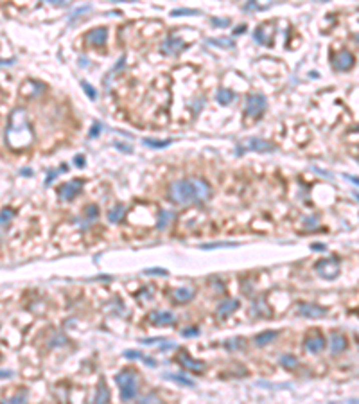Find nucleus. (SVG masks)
I'll use <instances>...</instances> for the list:
<instances>
[{
	"label": "nucleus",
	"instance_id": "1",
	"mask_svg": "<svg viewBox=\"0 0 359 404\" xmlns=\"http://www.w3.org/2000/svg\"><path fill=\"white\" fill-rule=\"evenodd\" d=\"M6 142L11 149H26L33 142V131H31L27 113L22 108H15L9 115V124L6 128Z\"/></svg>",
	"mask_w": 359,
	"mask_h": 404
},
{
	"label": "nucleus",
	"instance_id": "2",
	"mask_svg": "<svg viewBox=\"0 0 359 404\" xmlns=\"http://www.w3.org/2000/svg\"><path fill=\"white\" fill-rule=\"evenodd\" d=\"M167 196L172 203L182 207H187L191 203H196V192H194V185L189 180H178L174 183L169 185V190H167Z\"/></svg>",
	"mask_w": 359,
	"mask_h": 404
},
{
	"label": "nucleus",
	"instance_id": "3",
	"mask_svg": "<svg viewBox=\"0 0 359 404\" xmlns=\"http://www.w3.org/2000/svg\"><path fill=\"white\" fill-rule=\"evenodd\" d=\"M115 383L120 388V399L131 400L137 397V375L133 370H122L115 375Z\"/></svg>",
	"mask_w": 359,
	"mask_h": 404
},
{
	"label": "nucleus",
	"instance_id": "4",
	"mask_svg": "<svg viewBox=\"0 0 359 404\" xmlns=\"http://www.w3.org/2000/svg\"><path fill=\"white\" fill-rule=\"evenodd\" d=\"M316 273L325 280H334L338 279L339 275V259L338 257H329V259H321L314 264Z\"/></svg>",
	"mask_w": 359,
	"mask_h": 404
},
{
	"label": "nucleus",
	"instance_id": "5",
	"mask_svg": "<svg viewBox=\"0 0 359 404\" xmlns=\"http://www.w3.org/2000/svg\"><path fill=\"white\" fill-rule=\"evenodd\" d=\"M266 110V97L262 94H253L246 101V108H244V115L246 119H259Z\"/></svg>",
	"mask_w": 359,
	"mask_h": 404
},
{
	"label": "nucleus",
	"instance_id": "6",
	"mask_svg": "<svg viewBox=\"0 0 359 404\" xmlns=\"http://www.w3.org/2000/svg\"><path fill=\"white\" fill-rule=\"evenodd\" d=\"M327 341H325V336L321 332H318V329H312V332H309L305 336V341H304V347L307 352L311 354H318L320 350H323Z\"/></svg>",
	"mask_w": 359,
	"mask_h": 404
},
{
	"label": "nucleus",
	"instance_id": "7",
	"mask_svg": "<svg viewBox=\"0 0 359 404\" xmlns=\"http://www.w3.org/2000/svg\"><path fill=\"white\" fill-rule=\"evenodd\" d=\"M296 311L304 318H323L325 314L329 313L327 307H321V305L312 304V302H302V304H298V309Z\"/></svg>",
	"mask_w": 359,
	"mask_h": 404
},
{
	"label": "nucleus",
	"instance_id": "8",
	"mask_svg": "<svg viewBox=\"0 0 359 404\" xmlns=\"http://www.w3.org/2000/svg\"><path fill=\"white\" fill-rule=\"evenodd\" d=\"M178 363L182 366H184L185 370H189V372H194V374H201V372H205V368H207V365L203 361H200V359H194V357H191L189 356L185 350H180V354H178Z\"/></svg>",
	"mask_w": 359,
	"mask_h": 404
},
{
	"label": "nucleus",
	"instance_id": "9",
	"mask_svg": "<svg viewBox=\"0 0 359 404\" xmlns=\"http://www.w3.org/2000/svg\"><path fill=\"white\" fill-rule=\"evenodd\" d=\"M83 183H85L83 180H72V181H69V183H63L60 189H58L60 198L63 199V201H72L77 194L81 192Z\"/></svg>",
	"mask_w": 359,
	"mask_h": 404
},
{
	"label": "nucleus",
	"instance_id": "10",
	"mask_svg": "<svg viewBox=\"0 0 359 404\" xmlns=\"http://www.w3.org/2000/svg\"><path fill=\"white\" fill-rule=\"evenodd\" d=\"M187 49V43L184 40L174 38V36H169L165 42L162 43V47H160V52L165 54V56H176L180 52H184Z\"/></svg>",
	"mask_w": 359,
	"mask_h": 404
},
{
	"label": "nucleus",
	"instance_id": "11",
	"mask_svg": "<svg viewBox=\"0 0 359 404\" xmlns=\"http://www.w3.org/2000/svg\"><path fill=\"white\" fill-rule=\"evenodd\" d=\"M355 60H354V54L348 51H341L336 54V58L332 60V67L339 72H345V70H350L354 67Z\"/></svg>",
	"mask_w": 359,
	"mask_h": 404
},
{
	"label": "nucleus",
	"instance_id": "12",
	"mask_svg": "<svg viewBox=\"0 0 359 404\" xmlns=\"http://www.w3.org/2000/svg\"><path fill=\"white\" fill-rule=\"evenodd\" d=\"M149 322L153 323V325L163 327V325H172V323L176 322V318H174V314L169 313V311H153V313L149 314Z\"/></svg>",
	"mask_w": 359,
	"mask_h": 404
},
{
	"label": "nucleus",
	"instance_id": "13",
	"mask_svg": "<svg viewBox=\"0 0 359 404\" xmlns=\"http://www.w3.org/2000/svg\"><path fill=\"white\" fill-rule=\"evenodd\" d=\"M106 38H108V31L104 29V27H97V29L90 31L88 35L85 36L86 42H88L90 45H95V47L104 45V43H106Z\"/></svg>",
	"mask_w": 359,
	"mask_h": 404
},
{
	"label": "nucleus",
	"instance_id": "14",
	"mask_svg": "<svg viewBox=\"0 0 359 404\" xmlns=\"http://www.w3.org/2000/svg\"><path fill=\"white\" fill-rule=\"evenodd\" d=\"M241 307V302L239 300H223L221 304L218 305V309H216V313H218L219 318H227V316H230L232 313H235V311Z\"/></svg>",
	"mask_w": 359,
	"mask_h": 404
},
{
	"label": "nucleus",
	"instance_id": "15",
	"mask_svg": "<svg viewBox=\"0 0 359 404\" xmlns=\"http://www.w3.org/2000/svg\"><path fill=\"white\" fill-rule=\"evenodd\" d=\"M246 147L252 151H259V153H271V151H275L277 147L271 144V142L268 140H262V138H250L248 144H246Z\"/></svg>",
	"mask_w": 359,
	"mask_h": 404
},
{
	"label": "nucleus",
	"instance_id": "16",
	"mask_svg": "<svg viewBox=\"0 0 359 404\" xmlns=\"http://www.w3.org/2000/svg\"><path fill=\"white\" fill-rule=\"evenodd\" d=\"M346 345H348V341H346V338L341 332H332V334H330V352L332 354L343 352L346 348Z\"/></svg>",
	"mask_w": 359,
	"mask_h": 404
},
{
	"label": "nucleus",
	"instance_id": "17",
	"mask_svg": "<svg viewBox=\"0 0 359 404\" xmlns=\"http://www.w3.org/2000/svg\"><path fill=\"white\" fill-rule=\"evenodd\" d=\"M194 295H196V291L193 288H178L172 293V300H174V304H187V302L193 300Z\"/></svg>",
	"mask_w": 359,
	"mask_h": 404
},
{
	"label": "nucleus",
	"instance_id": "18",
	"mask_svg": "<svg viewBox=\"0 0 359 404\" xmlns=\"http://www.w3.org/2000/svg\"><path fill=\"white\" fill-rule=\"evenodd\" d=\"M234 99H235V92L228 90V88H219V90L216 92V101H218L219 104H223V106H228Z\"/></svg>",
	"mask_w": 359,
	"mask_h": 404
},
{
	"label": "nucleus",
	"instance_id": "19",
	"mask_svg": "<svg viewBox=\"0 0 359 404\" xmlns=\"http://www.w3.org/2000/svg\"><path fill=\"white\" fill-rule=\"evenodd\" d=\"M277 336H278L277 331H266V332H261V334H257L255 338H253V341H255L257 347H264V345L271 343Z\"/></svg>",
	"mask_w": 359,
	"mask_h": 404
},
{
	"label": "nucleus",
	"instance_id": "20",
	"mask_svg": "<svg viewBox=\"0 0 359 404\" xmlns=\"http://www.w3.org/2000/svg\"><path fill=\"white\" fill-rule=\"evenodd\" d=\"M124 212H126V207L122 205V203H117V205L113 207V209H110V212H108L110 223H120L122 218H124Z\"/></svg>",
	"mask_w": 359,
	"mask_h": 404
},
{
	"label": "nucleus",
	"instance_id": "21",
	"mask_svg": "<svg viewBox=\"0 0 359 404\" xmlns=\"http://www.w3.org/2000/svg\"><path fill=\"white\" fill-rule=\"evenodd\" d=\"M95 402H108L110 400V391L106 388V383H104V379L99 381V386H97V393L94 397Z\"/></svg>",
	"mask_w": 359,
	"mask_h": 404
},
{
	"label": "nucleus",
	"instance_id": "22",
	"mask_svg": "<svg viewBox=\"0 0 359 404\" xmlns=\"http://www.w3.org/2000/svg\"><path fill=\"white\" fill-rule=\"evenodd\" d=\"M269 6H271L269 0H250L248 4L244 6V9H246V11H250V9H252V11H262V9L269 8Z\"/></svg>",
	"mask_w": 359,
	"mask_h": 404
},
{
	"label": "nucleus",
	"instance_id": "23",
	"mask_svg": "<svg viewBox=\"0 0 359 404\" xmlns=\"http://www.w3.org/2000/svg\"><path fill=\"white\" fill-rule=\"evenodd\" d=\"M147 147H153V149H163V147H167L169 144H171V138H167V140H156V138H144L142 140Z\"/></svg>",
	"mask_w": 359,
	"mask_h": 404
},
{
	"label": "nucleus",
	"instance_id": "24",
	"mask_svg": "<svg viewBox=\"0 0 359 404\" xmlns=\"http://www.w3.org/2000/svg\"><path fill=\"white\" fill-rule=\"evenodd\" d=\"M165 379H169V381H174V383L178 384H184V386H194V381L193 379L185 377V375H178V374H165L163 375Z\"/></svg>",
	"mask_w": 359,
	"mask_h": 404
},
{
	"label": "nucleus",
	"instance_id": "25",
	"mask_svg": "<svg viewBox=\"0 0 359 404\" xmlns=\"http://www.w3.org/2000/svg\"><path fill=\"white\" fill-rule=\"evenodd\" d=\"M172 212H169V211H160V216H158V223H156V228L158 230H163L165 227H169V223H171V220H172Z\"/></svg>",
	"mask_w": 359,
	"mask_h": 404
},
{
	"label": "nucleus",
	"instance_id": "26",
	"mask_svg": "<svg viewBox=\"0 0 359 404\" xmlns=\"http://www.w3.org/2000/svg\"><path fill=\"white\" fill-rule=\"evenodd\" d=\"M278 361H280V365L284 366V368H295V366H298V359H296L295 356H291V354H284V356L278 357Z\"/></svg>",
	"mask_w": 359,
	"mask_h": 404
},
{
	"label": "nucleus",
	"instance_id": "27",
	"mask_svg": "<svg viewBox=\"0 0 359 404\" xmlns=\"http://www.w3.org/2000/svg\"><path fill=\"white\" fill-rule=\"evenodd\" d=\"M207 43H210V45H216V47H225V49H232L234 47V42L228 38H209L207 40Z\"/></svg>",
	"mask_w": 359,
	"mask_h": 404
},
{
	"label": "nucleus",
	"instance_id": "28",
	"mask_svg": "<svg viewBox=\"0 0 359 404\" xmlns=\"http://www.w3.org/2000/svg\"><path fill=\"white\" fill-rule=\"evenodd\" d=\"M253 40H255L257 43H261V45H266V43L269 45V42H271V40L266 36L264 27H259V29H255V33H253Z\"/></svg>",
	"mask_w": 359,
	"mask_h": 404
},
{
	"label": "nucleus",
	"instance_id": "29",
	"mask_svg": "<svg viewBox=\"0 0 359 404\" xmlns=\"http://www.w3.org/2000/svg\"><path fill=\"white\" fill-rule=\"evenodd\" d=\"M191 15H200L198 9H189V8H180V9H172L171 17H191Z\"/></svg>",
	"mask_w": 359,
	"mask_h": 404
},
{
	"label": "nucleus",
	"instance_id": "30",
	"mask_svg": "<svg viewBox=\"0 0 359 404\" xmlns=\"http://www.w3.org/2000/svg\"><path fill=\"white\" fill-rule=\"evenodd\" d=\"M85 216L88 221H95L99 216V207L97 205H86L85 207Z\"/></svg>",
	"mask_w": 359,
	"mask_h": 404
},
{
	"label": "nucleus",
	"instance_id": "31",
	"mask_svg": "<svg viewBox=\"0 0 359 404\" xmlns=\"http://www.w3.org/2000/svg\"><path fill=\"white\" fill-rule=\"evenodd\" d=\"M81 86H83V90H85V94L88 95V99H92V101L97 99V90H95L94 86L90 85L88 81H85V79H83V81H81Z\"/></svg>",
	"mask_w": 359,
	"mask_h": 404
},
{
	"label": "nucleus",
	"instance_id": "32",
	"mask_svg": "<svg viewBox=\"0 0 359 404\" xmlns=\"http://www.w3.org/2000/svg\"><path fill=\"white\" fill-rule=\"evenodd\" d=\"M243 343H244L243 338H234V340H228L227 343H225V347H227L228 350H235V348H243Z\"/></svg>",
	"mask_w": 359,
	"mask_h": 404
},
{
	"label": "nucleus",
	"instance_id": "33",
	"mask_svg": "<svg viewBox=\"0 0 359 404\" xmlns=\"http://www.w3.org/2000/svg\"><path fill=\"white\" fill-rule=\"evenodd\" d=\"M144 273H147V275H162V277H167V273H169V271L163 270V268H149V270H144Z\"/></svg>",
	"mask_w": 359,
	"mask_h": 404
},
{
	"label": "nucleus",
	"instance_id": "34",
	"mask_svg": "<svg viewBox=\"0 0 359 404\" xmlns=\"http://www.w3.org/2000/svg\"><path fill=\"white\" fill-rule=\"evenodd\" d=\"M124 357H128V359H144V354L140 350H124Z\"/></svg>",
	"mask_w": 359,
	"mask_h": 404
},
{
	"label": "nucleus",
	"instance_id": "35",
	"mask_svg": "<svg viewBox=\"0 0 359 404\" xmlns=\"http://www.w3.org/2000/svg\"><path fill=\"white\" fill-rule=\"evenodd\" d=\"M212 24L214 26H219V27H228L230 26V18H212Z\"/></svg>",
	"mask_w": 359,
	"mask_h": 404
},
{
	"label": "nucleus",
	"instance_id": "36",
	"mask_svg": "<svg viewBox=\"0 0 359 404\" xmlns=\"http://www.w3.org/2000/svg\"><path fill=\"white\" fill-rule=\"evenodd\" d=\"M99 133H101V122H94L92 129H90V137L95 138V137H99Z\"/></svg>",
	"mask_w": 359,
	"mask_h": 404
},
{
	"label": "nucleus",
	"instance_id": "37",
	"mask_svg": "<svg viewBox=\"0 0 359 404\" xmlns=\"http://www.w3.org/2000/svg\"><path fill=\"white\" fill-rule=\"evenodd\" d=\"M11 221V211H8V209H4L2 211V227H8V223Z\"/></svg>",
	"mask_w": 359,
	"mask_h": 404
},
{
	"label": "nucleus",
	"instance_id": "38",
	"mask_svg": "<svg viewBox=\"0 0 359 404\" xmlns=\"http://www.w3.org/2000/svg\"><path fill=\"white\" fill-rule=\"evenodd\" d=\"M182 334H184L185 338H193V336H198V334H200V331H198L196 327H189V329H185V331L182 332Z\"/></svg>",
	"mask_w": 359,
	"mask_h": 404
},
{
	"label": "nucleus",
	"instance_id": "39",
	"mask_svg": "<svg viewBox=\"0 0 359 404\" xmlns=\"http://www.w3.org/2000/svg\"><path fill=\"white\" fill-rule=\"evenodd\" d=\"M85 11H90V6H83V8L76 9V11H72V15H70V20H74L76 17H79L81 13H85Z\"/></svg>",
	"mask_w": 359,
	"mask_h": 404
},
{
	"label": "nucleus",
	"instance_id": "40",
	"mask_svg": "<svg viewBox=\"0 0 359 404\" xmlns=\"http://www.w3.org/2000/svg\"><path fill=\"white\" fill-rule=\"evenodd\" d=\"M221 246H235V243H218V245H209V246H203V248H221Z\"/></svg>",
	"mask_w": 359,
	"mask_h": 404
},
{
	"label": "nucleus",
	"instance_id": "41",
	"mask_svg": "<svg viewBox=\"0 0 359 404\" xmlns=\"http://www.w3.org/2000/svg\"><path fill=\"white\" fill-rule=\"evenodd\" d=\"M47 4H51V6H58V8H61V6H65L67 4V0H45Z\"/></svg>",
	"mask_w": 359,
	"mask_h": 404
},
{
	"label": "nucleus",
	"instance_id": "42",
	"mask_svg": "<svg viewBox=\"0 0 359 404\" xmlns=\"http://www.w3.org/2000/svg\"><path fill=\"white\" fill-rule=\"evenodd\" d=\"M74 162H76L77 167H85V156H83V155H77Z\"/></svg>",
	"mask_w": 359,
	"mask_h": 404
},
{
	"label": "nucleus",
	"instance_id": "43",
	"mask_svg": "<svg viewBox=\"0 0 359 404\" xmlns=\"http://www.w3.org/2000/svg\"><path fill=\"white\" fill-rule=\"evenodd\" d=\"M156 341H162V338H142L140 343H156Z\"/></svg>",
	"mask_w": 359,
	"mask_h": 404
},
{
	"label": "nucleus",
	"instance_id": "44",
	"mask_svg": "<svg viewBox=\"0 0 359 404\" xmlns=\"http://www.w3.org/2000/svg\"><path fill=\"white\" fill-rule=\"evenodd\" d=\"M311 248L314 250V252H321V250H323V252H325V245H320V243H316V245H312Z\"/></svg>",
	"mask_w": 359,
	"mask_h": 404
},
{
	"label": "nucleus",
	"instance_id": "45",
	"mask_svg": "<svg viewBox=\"0 0 359 404\" xmlns=\"http://www.w3.org/2000/svg\"><path fill=\"white\" fill-rule=\"evenodd\" d=\"M56 174H58V172H56V171H51V172H49V176H47V180H45V183H51V181L56 178Z\"/></svg>",
	"mask_w": 359,
	"mask_h": 404
},
{
	"label": "nucleus",
	"instance_id": "46",
	"mask_svg": "<svg viewBox=\"0 0 359 404\" xmlns=\"http://www.w3.org/2000/svg\"><path fill=\"white\" fill-rule=\"evenodd\" d=\"M345 178L348 181H352V183H355V185H359V178H355V176H348V174H345Z\"/></svg>",
	"mask_w": 359,
	"mask_h": 404
},
{
	"label": "nucleus",
	"instance_id": "47",
	"mask_svg": "<svg viewBox=\"0 0 359 404\" xmlns=\"http://www.w3.org/2000/svg\"><path fill=\"white\" fill-rule=\"evenodd\" d=\"M144 363H145V365H149V366H156V363H154L153 359H151V357H145V356H144Z\"/></svg>",
	"mask_w": 359,
	"mask_h": 404
},
{
	"label": "nucleus",
	"instance_id": "48",
	"mask_svg": "<svg viewBox=\"0 0 359 404\" xmlns=\"http://www.w3.org/2000/svg\"><path fill=\"white\" fill-rule=\"evenodd\" d=\"M244 29H246V26H241L239 29H235V35H243V33H244Z\"/></svg>",
	"mask_w": 359,
	"mask_h": 404
},
{
	"label": "nucleus",
	"instance_id": "49",
	"mask_svg": "<svg viewBox=\"0 0 359 404\" xmlns=\"http://www.w3.org/2000/svg\"><path fill=\"white\" fill-rule=\"evenodd\" d=\"M174 345L172 343H167V345H163V347H160V350H169V348H172Z\"/></svg>",
	"mask_w": 359,
	"mask_h": 404
},
{
	"label": "nucleus",
	"instance_id": "50",
	"mask_svg": "<svg viewBox=\"0 0 359 404\" xmlns=\"http://www.w3.org/2000/svg\"><path fill=\"white\" fill-rule=\"evenodd\" d=\"M9 375H11V372H6V370H2V377H9Z\"/></svg>",
	"mask_w": 359,
	"mask_h": 404
},
{
	"label": "nucleus",
	"instance_id": "51",
	"mask_svg": "<svg viewBox=\"0 0 359 404\" xmlns=\"http://www.w3.org/2000/svg\"><path fill=\"white\" fill-rule=\"evenodd\" d=\"M111 2H122V0H111Z\"/></svg>",
	"mask_w": 359,
	"mask_h": 404
}]
</instances>
